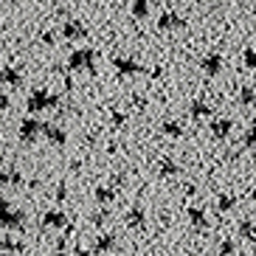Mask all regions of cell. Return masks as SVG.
Listing matches in <instances>:
<instances>
[{
  "label": "cell",
  "instance_id": "6da1fadb",
  "mask_svg": "<svg viewBox=\"0 0 256 256\" xmlns=\"http://www.w3.org/2000/svg\"><path fill=\"white\" fill-rule=\"evenodd\" d=\"M240 236H242V240H256V222H254V220L240 222Z\"/></svg>",
  "mask_w": 256,
  "mask_h": 256
},
{
  "label": "cell",
  "instance_id": "7a4b0ae2",
  "mask_svg": "<svg viewBox=\"0 0 256 256\" xmlns=\"http://www.w3.org/2000/svg\"><path fill=\"white\" fill-rule=\"evenodd\" d=\"M240 102H242V104H256V90H254V88H242V90H240Z\"/></svg>",
  "mask_w": 256,
  "mask_h": 256
},
{
  "label": "cell",
  "instance_id": "3957f363",
  "mask_svg": "<svg viewBox=\"0 0 256 256\" xmlns=\"http://www.w3.org/2000/svg\"><path fill=\"white\" fill-rule=\"evenodd\" d=\"M214 132H217V136H228V132H231V121H217V124H214Z\"/></svg>",
  "mask_w": 256,
  "mask_h": 256
},
{
  "label": "cell",
  "instance_id": "277c9868",
  "mask_svg": "<svg viewBox=\"0 0 256 256\" xmlns=\"http://www.w3.org/2000/svg\"><path fill=\"white\" fill-rule=\"evenodd\" d=\"M206 70H208V74H217L220 70V56H208V60H206Z\"/></svg>",
  "mask_w": 256,
  "mask_h": 256
},
{
  "label": "cell",
  "instance_id": "5b68a950",
  "mask_svg": "<svg viewBox=\"0 0 256 256\" xmlns=\"http://www.w3.org/2000/svg\"><path fill=\"white\" fill-rule=\"evenodd\" d=\"M245 65H248L250 70H256V51H254V48H248V51H245Z\"/></svg>",
  "mask_w": 256,
  "mask_h": 256
},
{
  "label": "cell",
  "instance_id": "8992f818",
  "mask_svg": "<svg viewBox=\"0 0 256 256\" xmlns=\"http://www.w3.org/2000/svg\"><path fill=\"white\" fill-rule=\"evenodd\" d=\"M234 203H236V197H222V200H220V208H222V211H231Z\"/></svg>",
  "mask_w": 256,
  "mask_h": 256
},
{
  "label": "cell",
  "instance_id": "52a82bcc",
  "mask_svg": "<svg viewBox=\"0 0 256 256\" xmlns=\"http://www.w3.org/2000/svg\"><path fill=\"white\" fill-rule=\"evenodd\" d=\"M245 144H248L250 150H256V127L248 130V136H245Z\"/></svg>",
  "mask_w": 256,
  "mask_h": 256
},
{
  "label": "cell",
  "instance_id": "ba28073f",
  "mask_svg": "<svg viewBox=\"0 0 256 256\" xmlns=\"http://www.w3.org/2000/svg\"><path fill=\"white\" fill-rule=\"evenodd\" d=\"M234 254V242H222V248H220V256H231Z\"/></svg>",
  "mask_w": 256,
  "mask_h": 256
},
{
  "label": "cell",
  "instance_id": "9c48e42d",
  "mask_svg": "<svg viewBox=\"0 0 256 256\" xmlns=\"http://www.w3.org/2000/svg\"><path fill=\"white\" fill-rule=\"evenodd\" d=\"M254 256H256V250H254Z\"/></svg>",
  "mask_w": 256,
  "mask_h": 256
}]
</instances>
